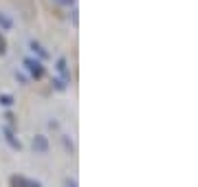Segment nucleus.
Returning <instances> with one entry per match:
<instances>
[{"instance_id":"nucleus-1","label":"nucleus","mask_w":198,"mask_h":187,"mask_svg":"<svg viewBox=\"0 0 198 187\" xmlns=\"http://www.w3.org/2000/svg\"><path fill=\"white\" fill-rule=\"evenodd\" d=\"M11 183H13V187H22V185H24V183H22V180H20V178H13V180H11Z\"/></svg>"}]
</instances>
